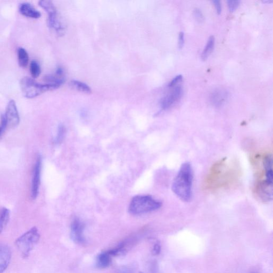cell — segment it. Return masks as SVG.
I'll use <instances>...</instances> for the list:
<instances>
[{
	"label": "cell",
	"mask_w": 273,
	"mask_h": 273,
	"mask_svg": "<svg viewBox=\"0 0 273 273\" xmlns=\"http://www.w3.org/2000/svg\"><path fill=\"white\" fill-rule=\"evenodd\" d=\"M193 172L190 164H183L174 178L172 186L173 192L183 202L188 203L192 195Z\"/></svg>",
	"instance_id": "cell-1"
},
{
	"label": "cell",
	"mask_w": 273,
	"mask_h": 273,
	"mask_svg": "<svg viewBox=\"0 0 273 273\" xmlns=\"http://www.w3.org/2000/svg\"><path fill=\"white\" fill-rule=\"evenodd\" d=\"M264 179L257 185L258 194L260 198L270 201L273 198V157L270 154L266 155L263 160Z\"/></svg>",
	"instance_id": "cell-2"
},
{
	"label": "cell",
	"mask_w": 273,
	"mask_h": 273,
	"mask_svg": "<svg viewBox=\"0 0 273 273\" xmlns=\"http://www.w3.org/2000/svg\"><path fill=\"white\" fill-rule=\"evenodd\" d=\"M161 205L160 202L150 196H136L131 201L129 210L132 214L141 215L157 210Z\"/></svg>",
	"instance_id": "cell-3"
},
{
	"label": "cell",
	"mask_w": 273,
	"mask_h": 273,
	"mask_svg": "<svg viewBox=\"0 0 273 273\" xmlns=\"http://www.w3.org/2000/svg\"><path fill=\"white\" fill-rule=\"evenodd\" d=\"M40 234L36 227L30 229L16 240V245L21 256L26 258L30 256L39 242Z\"/></svg>",
	"instance_id": "cell-4"
},
{
	"label": "cell",
	"mask_w": 273,
	"mask_h": 273,
	"mask_svg": "<svg viewBox=\"0 0 273 273\" xmlns=\"http://www.w3.org/2000/svg\"><path fill=\"white\" fill-rule=\"evenodd\" d=\"M20 85L24 97L30 99L39 96L46 91L57 89L51 85L37 83L34 79L27 76L21 80Z\"/></svg>",
	"instance_id": "cell-5"
},
{
	"label": "cell",
	"mask_w": 273,
	"mask_h": 273,
	"mask_svg": "<svg viewBox=\"0 0 273 273\" xmlns=\"http://www.w3.org/2000/svg\"><path fill=\"white\" fill-rule=\"evenodd\" d=\"M39 4L48 15L49 27L55 30L57 34H63L64 32V27L58 18L57 11L53 2L49 0H42L39 1Z\"/></svg>",
	"instance_id": "cell-6"
},
{
	"label": "cell",
	"mask_w": 273,
	"mask_h": 273,
	"mask_svg": "<svg viewBox=\"0 0 273 273\" xmlns=\"http://www.w3.org/2000/svg\"><path fill=\"white\" fill-rule=\"evenodd\" d=\"M42 168V158L38 155L34 165L31 185V197L33 200L37 198L39 192L40 185L41 172Z\"/></svg>",
	"instance_id": "cell-7"
},
{
	"label": "cell",
	"mask_w": 273,
	"mask_h": 273,
	"mask_svg": "<svg viewBox=\"0 0 273 273\" xmlns=\"http://www.w3.org/2000/svg\"><path fill=\"white\" fill-rule=\"evenodd\" d=\"M4 116L6 119L7 127L13 128L17 127L19 124V115L17 105L14 100H11L8 102Z\"/></svg>",
	"instance_id": "cell-8"
},
{
	"label": "cell",
	"mask_w": 273,
	"mask_h": 273,
	"mask_svg": "<svg viewBox=\"0 0 273 273\" xmlns=\"http://www.w3.org/2000/svg\"><path fill=\"white\" fill-rule=\"evenodd\" d=\"M85 225L79 220L75 219L71 225L70 236L73 241L78 244H83L85 241L84 236Z\"/></svg>",
	"instance_id": "cell-9"
},
{
	"label": "cell",
	"mask_w": 273,
	"mask_h": 273,
	"mask_svg": "<svg viewBox=\"0 0 273 273\" xmlns=\"http://www.w3.org/2000/svg\"><path fill=\"white\" fill-rule=\"evenodd\" d=\"M183 89L181 86H178L169 95L163 98L161 102L162 110H167L177 102L183 95Z\"/></svg>",
	"instance_id": "cell-10"
},
{
	"label": "cell",
	"mask_w": 273,
	"mask_h": 273,
	"mask_svg": "<svg viewBox=\"0 0 273 273\" xmlns=\"http://www.w3.org/2000/svg\"><path fill=\"white\" fill-rule=\"evenodd\" d=\"M12 251L7 244L0 243V273H3L9 265Z\"/></svg>",
	"instance_id": "cell-11"
},
{
	"label": "cell",
	"mask_w": 273,
	"mask_h": 273,
	"mask_svg": "<svg viewBox=\"0 0 273 273\" xmlns=\"http://www.w3.org/2000/svg\"><path fill=\"white\" fill-rule=\"evenodd\" d=\"M19 11L20 13L25 17L33 19H38L41 16L40 12L29 3H21L19 7Z\"/></svg>",
	"instance_id": "cell-12"
},
{
	"label": "cell",
	"mask_w": 273,
	"mask_h": 273,
	"mask_svg": "<svg viewBox=\"0 0 273 273\" xmlns=\"http://www.w3.org/2000/svg\"><path fill=\"white\" fill-rule=\"evenodd\" d=\"M228 94L225 90L217 89L212 92L210 100L213 105L219 107L226 102Z\"/></svg>",
	"instance_id": "cell-13"
},
{
	"label": "cell",
	"mask_w": 273,
	"mask_h": 273,
	"mask_svg": "<svg viewBox=\"0 0 273 273\" xmlns=\"http://www.w3.org/2000/svg\"><path fill=\"white\" fill-rule=\"evenodd\" d=\"M112 263V256L107 253H102L97 256L96 266L99 269H106Z\"/></svg>",
	"instance_id": "cell-14"
},
{
	"label": "cell",
	"mask_w": 273,
	"mask_h": 273,
	"mask_svg": "<svg viewBox=\"0 0 273 273\" xmlns=\"http://www.w3.org/2000/svg\"><path fill=\"white\" fill-rule=\"evenodd\" d=\"M69 85L73 89L85 93L86 94H89L91 93V89L88 85L78 80H72L70 81Z\"/></svg>",
	"instance_id": "cell-15"
},
{
	"label": "cell",
	"mask_w": 273,
	"mask_h": 273,
	"mask_svg": "<svg viewBox=\"0 0 273 273\" xmlns=\"http://www.w3.org/2000/svg\"><path fill=\"white\" fill-rule=\"evenodd\" d=\"M215 39L214 36H210L209 37L208 40H207L206 45L204 49L203 53L201 54V58L203 61H205V60L208 58L210 54L214 50L215 47Z\"/></svg>",
	"instance_id": "cell-16"
},
{
	"label": "cell",
	"mask_w": 273,
	"mask_h": 273,
	"mask_svg": "<svg viewBox=\"0 0 273 273\" xmlns=\"http://www.w3.org/2000/svg\"><path fill=\"white\" fill-rule=\"evenodd\" d=\"M10 218V211L6 207L0 209V234L8 224Z\"/></svg>",
	"instance_id": "cell-17"
},
{
	"label": "cell",
	"mask_w": 273,
	"mask_h": 273,
	"mask_svg": "<svg viewBox=\"0 0 273 273\" xmlns=\"http://www.w3.org/2000/svg\"><path fill=\"white\" fill-rule=\"evenodd\" d=\"M18 61L19 66L21 68H25L29 62V54L25 49L19 48L18 49Z\"/></svg>",
	"instance_id": "cell-18"
},
{
	"label": "cell",
	"mask_w": 273,
	"mask_h": 273,
	"mask_svg": "<svg viewBox=\"0 0 273 273\" xmlns=\"http://www.w3.org/2000/svg\"><path fill=\"white\" fill-rule=\"evenodd\" d=\"M30 72L33 78H37L39 77L41 74V68L39 63L35 61L31 62Z\"/></svg>",
	"instance_id": "cell-19"
},
{
	"label": "cell",
	"mask_w": 273,
	"mask_h": 273,
	"mask_svg": "<svg viewBox=\"0 0 273 273\" xmlns=\"http://www.w3.org/2000/svg\"><path fill=\"white\" fill-rule=\"evenodd\" d=\"M65 132H66V130H65V128L64 125H59L57 135L55 139L56 144H59L61 143L64 138Z\"/></svg>",
	"instance_id": "cell-20"
},
{
	"label": "cell",
	"mask_w": 273,
	"mask_h": 273,
	"mask_svg": "<svg viewBox=\"0 0 273 273\" xmlns=\"http://www.w3.org/2000/svg\"><path fill=\"white\" fill-rule=\"evenodd\" d=\"M194 17L199 23L203 22L205 20L203 13L199 8H195L193 11Z\"/></svg>",
	"instance_id": "cell-21"
},
{
	"label": "cell",
	"mask_w": 273,
	"mask_h": 273,
	"mask_svg": "<svg viewBox=\"0 0 273 273\" xmlns=\"http://www.w3.org/2000/svg\"><path fill=\"white\" fill-rule=\"evenodd\" d=\"M239 3L240 1H238V0H236V1H234H234L228 0L227 4L229 12L231 13L234 12L239 6Z\"/></svg>",
	"instance_id": "cell-22"
},
{
	"label": "cell",
	"mask_w": 273,
	"mask_h": 273,
	"mask_svg": "<svg viewBox=\"0 0 273 273\" xmlns=\"http://www.w3.org/2000/svg\"><path fill=\"white\" fill-rule=\"evenodd\" d=\"M7 128V123L6 119L4 116V114H2L1 117V123H0V136L4 132L5 129Z\"/></svg>",
	"instance_id": "cell-23"
},
{
	"label": "cell",
	"mask_w": 273,
	"mask_h": 273,
	"mask_svg": "<svg viewBox=\"0 0 273 273\" xmlns=\"http://www.w3.org/2000/svg\"><path fill=\"white\" fill-rule=\"evenodd\" d=\"M183 79V76L182 75H178L175 76L169 84V87H173L177 85Z\"/></svg>",
	"instance_id": "cell-24"
},
{
	"label": "cell",
	"mask_w": 273,
	"mask_h": 273,
	"mask_svg": "<svg viewBox=\"0 0 273 273\" xmlns=\"http://www.w3.org/2000/svg\"><path fill=\"white\" fill-rule=\"evenodd\" d=\"M161 245L159 243H156L152 250V253L154 256L159 255L161 252Z\"/></svg>",
	"instance_id": "cell-25"
},
{
	"label": "cell",
	"mask_w": 273,
	"mask_h": 273,
	"mask_svg": "<svg viewBox=\"0 0 273 273\" xmlns=\"http://www.w3.org/2000/svg\"><path fill=\"white\" fill-rule=\"evenodd\" d=\"M185 35L183 32H181L179 34L178 37V47L180 49H182L184 45Z\"/></svg>",
	"instance_id": "cell-26"
},
{
	"label": "cell",
	"mask_w": 273,
	"mask_h": 273,
	"mask_svg": "<svg viewBox=\"0 0 273 273\" xmlns=\"http://www.w3.org/2000/svg\"><path fill=\"white\" fill-rule=\"evenodd\" d=\"M212 3L215 5L217 14H221L222 12V5L220 0H213Z\"/></svg>",
	"instance_id": "cell-27"
},
{
	"label": "cell",
	"mask_w": 273,
	"mask_h": 273,
	"mask_svg": "<svg viewBox=\"0 0 273 273\" xmlns=\"http://www.w3.org/2000/svg\"><path fill=\"white\" fill-rule=\"evenodd\" d=\"M272 2V1H270V0H269H269H268V1H263V2L265 3H271V2Z\"/></svg>",
	"instance_id": "cell-28"
},
{
	"label": "cell",
	"mask_w": 273,
	"mask_h": 273,
	"mask_svg": "<svg viewBox=\"0 0 273 273\" xmlns=\"http://www.w3.org/2000/svg\"><path fill=\"white\" fill-rule=\"evenodd\" d=\"M123 273H130L129 272Z\"/></svg>",
	"instance_id": "cell-29"
},
{
	"label": "cell",
	"mask_w": 273,
	"mask_h": 273,
	"mask_svg": "<svg viewBox=\"0 0 273 273\" xmlns=\"http://www.w3.org/2000/svg\"></svg>",
	"instance_id": "cell-30"
}]
</instances>
